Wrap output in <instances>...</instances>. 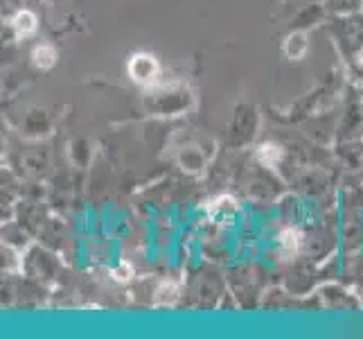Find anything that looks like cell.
<instances>
[{"mask_svg": "<svg viewBox=\"0 0 363 339\" xmlns=\"http://www.w3.org/2000/svg\"><path fill=\"white\" fill-rule=\"evenodd\" d=\"M129 75L135 84H143V86H149L158 80L160 75V66L154 55L149 53H135L131 59H129Z\"/></svg>", "mask_w": 363, "mask_h": 339, "instance_id": "1", "label": "cell"}, {"mask_svg": "<svg viewBox=\"0 0 363 339\" xmlns=\"http://www.w3.org/2000/svg\"><path fill=\"white\" fill-rule=\"evenodd\" d=\"M11 25H14L18 36H30L36 32V28H39V21H36V16L32 14V11L21 9V11H16V16L11 18Z\"/></svg>", "mask_w": 363, "mask_h": 339, "instance_id": "2", "label": "cell"}, {"mask_svg": "<svg viewBox=\"0 0 363 339\" xmlns=\"http://www.w3.org/2000/svg\"><path fill=\"white\" fill-rule=\"evenodd\" d=\"M307 53V36L303 32H294L284 41V55L289 59H300Z\"/></svg>", "mask_w": 363, "mask_h": 339, "instance_id": "3", "label": "cell"}, {"mask_svg": "<svg viewBox=\"0 0 363 339\" xmlns=\"http://www.w3.org/2000/svg\"><path fill=\"white\" fill-rule=\"evenodd\" d=\"M32 59H34V66L52 68L55 61H57V50H55V45H50V43H39L32 50Z\"/></svg>", "mask_w": 363, "mask_h": 339, "instance_id": "4", "label": "cell"}, {"mask_svg": "<svg viewBox=\"0 0 363 339\" xmlns=\"http://www.w3.org/2000/svg\"><path fill=\"white\" fill-rule=\"evenodd\" d=\"M280 158H282V149L273 143H264L257 149V161L267 168H275L280 163Z\"/></svg>", "mask_w": 363, "mask_h": 339, "instance_id": "5", "label": "cell"}, {"mask_svg": "<svg viewBox=\"0 0 363 339\" xmlns=\"http://www.w3.org/2000/svg\"><path fill=\"white\" fill-rule=\"evenodd\" d=\"M280 244L286 249V251H296L298 244H300V233L298 231H284L280 235Z\"/></svg>", "mask_w": 363, "mask_h": 339, "instance_id": "6", "label": "cell"}, {"mask_svg": "<svg viewBox=\"0 0 363 339\" xmlns=\"http://www.w3.org/2000/svg\"><path fill=\"white\" fill-rule=\"evenodd\" d=\"M113 276H116V281L120 283H127L131 276H133V267L129 265V262H120V265L113 269Z\"/></svg>", "mask_w": 363, "mask_h": 339, "instance_id": "7", "label": "cell"}, {"mask_svg": "<svg viewBox=\"0 0 363 339\" xmlns=\"http://www.w3.org/2000/svg\"><path fill=\"white\" fill-rule=\"evenodd\" d=\"M361 64H363V55H361Z\"/></svg>", "mask_w": 363, "mask_h": 339, "instance_id": "8", "label": "cell"}]
</instances>
